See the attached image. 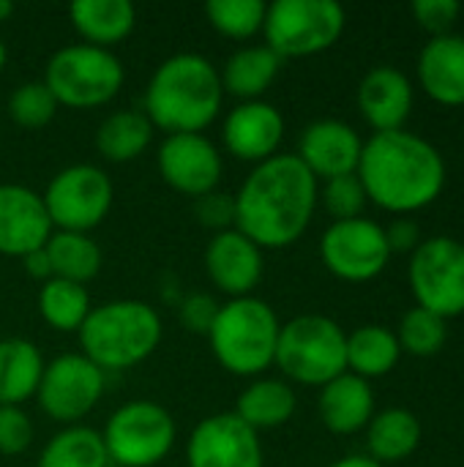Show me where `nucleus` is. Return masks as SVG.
Segmentation results:
<instances>
[{"mask_svg": "<svg viewBox=\"0 0 464 467\" xmlns=\"http://www.w3.org/2000/svg\"><path fill=\"white\" fill-rule=\"evenodd\" d=\"M320 197L317 178L295 153L257 164L235 194V230L260 249H284L312 224Z\"/></svg>", "mask_w": 464, "mask_h": 467, "instance_id": "f257e3e1", "label": "nucleus"}, {"mask_svg": "<svg viewBox=\"0 0 464 467\" xmlns=\"http://www.w3.org/2000/svg\"><path fill=\"white\" fill-rule=\"evenodd\" d=\"M366 200L388 213H416L432 205L446 186L440 150L405 129L372 134L356 170Z\"/></svg>", "mask_w": 464, "mask_h": 467, "instance_id": "f03ea898", "label": "nucleus"}, {"mask_svg": "<svg viewBox=\"0 0 464 467\" xmlns=\"http://www.w3.org/2000/svg\"><path fill=\"white\" fill-rule=\"evenodd\" d=\"M222 74L197 52L167 57L145 88V115L167 134H202L222 112Z\"/></svg>", "mask_w": 464, "mask_h": 467, "instance_id": "7ed1b4c3", "label": "nucleus"}, {"mask_svg": "<svg viewBox=\"0 0 464 467\" xmlns=\"http://www.w3.org/2000/svg\"><path fill=\"white\" fill-rule=\"evenodd\" d=\"M77 334L85 358H90L101 372H120L150 358L164 328L150 304L120 298L93 306Z\"/></svg>", "mask_w": 464, "mask_h": 467, "instance_id": "20e7f679", "label": "nucleus"}, {"mask_svg": "<svg viewBox=\"0 0 464 467\" xmlns=\"http://www.w3.org/2000/svg\"><path fill=\"white\" fill-rule=\"evenodd\" d=\"M279 331L282 323L273 306L263 298L243 296L222 304L208 331V342L227 372L238 378H257L273 364Z\"/></svg>", "mask_w": 464, "mask_h": 467, "instance_id": "39448f33", "label": "nucleus"}, {"mask_svg": "<svg viewBox=\"0 0 464 467\" xmlns=\"http://www.w3.org/2000/svg\"><path fill=\"white\" fill-rule=\"evenodd\" d=\"M273 364L287 380L325 386L347 372V334L325 315H301L282 326Z\"/></svg>", "mask_w": 464, "mask_h": 467, "instance_id": "423d86ee", "label": "nucleus"}, {"mask_svg": "<svg viewBox=\"0 0 464 467\" xmlns=\"http://www.w3.org/2000/svg\"><path fill=\"white\" fill-rule=\"evenodd\" d=\"M126 71L112 49L68 44L57 49L44 71V85L68 109H93L112 101L123 88Z\"/></svg>", "mask_w": 464, "mask_h": 467, "instance_id": "0eeeda50", "label": "nucleus"}, {"mask_svg": "<svg viewBox=\"0 0 464 467\" xmlns=\"http://www.w3.org/2000/svg\"><path fill=\"white\" fill-rule=\"evenodd\" d=\"M345 8L336 0H276L265 11V47L284 57H306L331 49L345 30Z\"/></svg>", "mask_w": 464, "mask_h": 467, "instance_id": "6e6552de", "label": "nucleus"}, {"mask_svg": "<svg viewBox=\"0 0 464 467\" xmlns=\"http://www.w3.org/2000/svg\"><path fill=\"white\" fill-rule=\"evenodd\" d=\"M101 438L109 462L120 467H153L172 451L178 427L167 408L150 400H131L109 416Z\"/></svg>", "mask_w": 464, "mask_h": 467, "instance_id": "1a4fd4ad", "label": "nucleus"}, {"mask_svg": "<svg viewBox=\"0 0 464 467\" xmlns=\"http://www.w3.org/2000/svg\"><path fill=\"white\" fill-rule=\"evenodd\" d=\"M112 178L96 164L63 167L41 194L55 230L90 233L112 211Z\"/></svg>", "mask_w": 464, "mask_h": 467, "instance_id": "9d476101", "label": "nucleus"}, {"mask_svg": "<svg viewBox=\"0 0 464 467\" xmlns=\"http://www.w3.org/2000/svg\"><path fill=\"white\" fill-rule=\"evenodd\" d=\"M410 290L421 309L443 320L464 315V244L449 235L421 241L407 268Z\"/></svg>", "mask_w": 464, "mask_h": 467, "instance_id": "9b49d317", "label": "nucleus"}, {"mask_svg": "<svg viewBox=\"0 0 464 467\" xmlns=\"http://www.w3.org/2000/svg\"><path fill=\"white\" fill-rule=\"evenodd\" d=\"M107 372L82 353H63L44 367L36 400L38 408L66 427L79 424L104 397Z\"/></svg>", "mask_w": 464, "mask_h": 467, "instance_id": "f8f14e48", "label": "nucleus"}, {"mask_svg": "<svg viewBox=\"0 0 464 467\" xmlns=\"http://www.w3.org/2000/svg\"><path fill=\"white\" fill-rule=\"evenodd\" d=\"M325 268L345 282H369L380 276L391 260L386 230L372 219L334 222L320 238Z\"/></svg>", "mask_w": 464, "mask_h": 467, "instance_id": "ddd939ff", "label": "nucleus"}, {"mask_svg": "<svg viewBox=\"0 0 464 467\" xmlns=\"http://www.w3.org/2000/svg\"><path fill=\"white\" fill-rule=\"evenodd\" d=\"M189 467H265L263 443L235 413L202 419L186 443Z\"/></svg>", "mask_w": 464, "mask_h": 467, "instance_id": "4468645a", "label": "nucleus"}, {"mask_svg": "<svg viewBox=\"0 0 464 467\" xmlns=\"http://www.w3.org/2000/svg\"><path fill=\"white\" fill-rule=\"evenodd\" d=\"M156 161L164 183L194 200L216 192L224 175L222 153L205 134H167Z\"/></svg>", "mask_w": 464, "mask_h": 467, "instance_id": "2eb2a0df", "label": "nucleus"}, {"mask_svg": "<svg viewBox=\"0 0 464 467\" xmlns=\"http://www.w3.org/2000/svg\"><path fill=\"white\" fill-rule=\"evenodd\" d=\"M361 150H364V140L350 123L323 118L301 131L295 156L317 181L320 178L331 181L339 175H353L358 170Z\"/></svg>", "mask_w": 464, "mask_h": 467, "instance_id": "dca6fc26", "label": "nucleus"}, {"mask_svg": "<svg viewBox=\"0 0 464 467\" xmlns=\"http://www.w3.org/2000/svg\"><path fill=\"white\" fill-rule=\"evenodd\" d=\"M55 233L41 194L22 183H0V254L25 257Z\"/></svg>", "mask_w": 464, "mask_h": 467, "instance_id": "f3484780", "label": "nucleus"}, {"mask_svg": "<svg viewBox=\"0 0 464 467\" xmlns=\"http://www.w3.org/2000/svg\"><path fill=\"white\" fill-rule=\"evenodd\" d=\"M222 137H224V148L235 159L263 164L276 156L284 140V118L273 104L263 99L241 101L227 112Z\"/></svg>", "mask_w": 464, "mask_h": 467, "instance_id": "a211bd4d", "label": "nucleus"}, {"mask_svg": "<svg viewBox=\"0 0 464 467\" xmlns=\"http://www.w3.org/2000/svg\"><path fill=\"white\" fill-rule=\"evenodd\" d=\"M205 271L216 290L230 298L252 296L263 279V249L241 230H222L205 249Z\"/></svg>", "mask_w": 464, "mask_h": 467, "instance_id": "6ab92c4d", "label": "nucleus"}, {"mask_svg": "<svg viewBox=\"0 0 464 467\" xmlns=\"http://www.w3.org/2000/svg\"><path fill=\"white\" fill-rule=\"evenodd\" d=\"M358 109L375 134L399 131L413 109L410 79L394 66H375L358 85Z\"/></svg>", "mask_w": 464, "mask_h": 467, "instance_id": "aec40b11", "label": "nucleus"}, {"mask_svg": "<svg viewBox=\"0 0 464 467\" xmlns=\"http://www.w3.org/2000/svg\"><path fill=\"white\" fill-rule=\"evenodd\" d=\"M418 82L443 107H464V36L429 38L418 55Z\"/></svg>", "mask_w": 464, "mask_h": 467, "instance_id": "412c9836", "label": "nucleus"}, {"mask_svg": "<svg viewBox=\"0 0 464 467\" xmlns=\"http://www.w3.org/2000/svg\"><path fill=\"white\" fill-rule=\"evenodd\" d=\"M320 419L334 435H356L375 416V394L369 380L345 372L320 389L317 400Z\"/></svg>", "mask_w": 464, "mask_h": 467, "instance_id": "4be33fe9", "label": "nucleus"}, {"mask_svg": "<svg viewBox=\"0 0 464 467\" xmlns=\"http://www.w3.org/2000/svg\"><path fill=\"white\" fill-rule=\"evenodd\" d=\"M74 30L82 36V44L112 49L134 30L137 11L129 0H77L68 5Z\"/></svg>", "mask_w": 464, "mask_h": 467, "instance_id": "5701e85b", "label": "nucleus"}, {"mask_svg": "<svg viewBox=\"0 0 464 467\" xmlns=\"http://www.w3.org/2000/svg\"><path fill=\"white\" fill-rule=\"evenodd\" d=\"M44 367V356L30 339H0V405L22 408V402L36 397Z\"/></svg>", "mask_w": 464, "mask_h": 467, "instance_id": "b1692460", "label": "nucleus"}, {"mask_svg": "<svg viewBox=\"0 0 464 467\" xmlns=\"http://www.w3.org/2000/svg\"><path fill=\"white\" fill-rule=\"evenodd\" d=\"M295 408H298V400L290 383L276 380V378H257L241 391L232 413L246 427L260 432V430H273V427L287 424L295 416Z\"/></svg>", "mask_w": 464, "mask_h": 467, "instance_id": "393cba45", "label": "nucleus"}, {"mask_svg": "<svg viewBox=\"0 0 464 467\" xmlns=\"http://www.w3.org/2000/svg\"><path fill=\"white\" fill-rule=\"evenodd\" d=\"M421 443V421L405 408H386L366 424L369 457L380 465H394L407 460Z\"/></svg>", "mask_w": 464, "mask_h": 467, "instance_id": "a878e982", "label": "nucleus"}, {"mask_svg": "<svg viewBox=\"0 0 464 467\" xmlns=\"http://www.w3.org/2000/svg\"><path fill=\"white\" fill-rule=\"evenodd\" d=\"M279 68H282V57L265 44L241 47L227 57L224 68L219 71L222 88L238 96L241 101H257L273 85Z\"/></svg>", "mask_w": 464, "mask_h": 467, "instance_id": "bb28decb", "label": "nucleus"}, {"mask_svg": "<svg viewBox=\"0 0 464 467\" xmlns=\"http://www.w3.org/2000/svg\"><path fill=\"white\" fill-rule=\"evenodd\" d=\"M150 142H153V123L139 109L109 112L96 131V148L112 164H123L142 156Z\"/></svg>", "mask_w": 464, "mask_h": 467, "instance_id": "cd10ccee", "label": "nucleus"}, {"mask_svg": "<svg viewBox=\"0 0 464 467\" xmlns=\"http://www.w3.org/2000/svg\"><path fill=\"white\" fill-rule=\"evenodd\" d=\"M399 339L386 326L369 323L347 334V372L364 380L388 375L399 364Z\"/></svg>", "mask_w": 464, "mask_h": 467, "instance_id": "c85d7f7f", "label": "nucleus"}, {"mask_svg": "<svg viewBox=\"0 0 464 467\" xmlns=\"http://www.w3.org/2000/svg\"><path fill=\"white\" fill-rule=\"evenodd\" d=\"M44 252L49 257L52 276L77 282V285H88L90 279H96V274L101 271V260H104L98 244L88 233L55 230L49 241L44 244Z\"/></svg>", "mask_w": 464, "mask_h": 467, "instance_id": "c756f323", "label": "nucleus"}, {"mask_svg": "<svg viewBox=\"0 0 464 467\" xmlns=\"http://www.w3.org/2000/svg\"><path fill=\"white\" fill-rule=\"evenodd\" d=\"M90 309H93V304H90V293L85 285L52 276L38 290V315L44 317V323L49 328H55L60 334L79 331L82 323L88 320Z\"/></svg>", "mask_w": 464, "mask_h": 467, "instance_id": "7c9ffc66", "label": "nucleus"}, {"mask_svg": "<svg viewBox=\"0 0 464 467\" xmlns=\"http://www.w3.org/2000/svg\"><path fill=\"white\" fill-rule=\"evenodd\" d=\"M38 467H109L101 432L74 424L60 430L38 457Z\"/></svg>", "mask_w": 464, "mask_h": 467, "instance_id": "2f4dec72", "label": "nucleus"}, {"mask_svg": "<svg viewBox=\"0 0 464 467\" xmlns=\"http://www.w3.org/2000/svg\"><path fill=\"white\" fill-rule=\"evenodd\" d=\"M397 339H399L402 353H410L416 358H429V356H438L446 348L449 328H446V320L440 315L427 312L421 306H413L402 317Z\"/></svg>", "mask_w": 464, "mask_h": 467, "instance_id": "473e14b6", "label": "nucleus"}, {"mask_svg": "<svg viewBox=\"0 0 464 467\" xmlns=\"http://www.w3.org/2000/svg\"><path fill=\"white\" fill-rule=\"evenodd\" d=\"M268 5L263 0H211L205 5L208 22L227 38H252L263 30Z\"/></svg>", "mask_w": 464, "mask_h": 467, "instance_id": "72a5a7b5", "label": "nucleus"}, {"mask_svg": "<svg viewBox=\"0 0 464 467\" xmlns=\"http://www.w3.org/2000/svg\"><path fill=\"white\" fill-rule=\"evenodd\" d=\"M57 101L52 96V90L44 85V79H30L22 82L11 99H8V115L16 126L22 129H44L46 123H52L55 112H57Z\"/></svg>", "mask_w": 464, "mask_h": 467, "instance_id": "f704fd0d", "label": "nucleus"}, {"mask_svg": "<svg viewBox=\"0 0 464 467\" xmlns=\"http://www.w3.org/2000/svg\"><path fill=\"white\" fill-rule=\"evenodd\" d=\"M317 200H323V208L334 216V222L361 219V213H364V208L369 202L356 172L325 181V186H323Z\"/></svg>", "mask_w": 464, "mask_h": 467, "instance_id": "c9c22d12", "label": "nucleus"}, {"mask_svg": "<svg viewBox=\"0 0 464 467\" xmlns=\"http://www.w3.org/2000/svg\"><path fill=\"white\" fill-rule=\"evenodd\" d=\"M33 443V421L22 408L0 405V454L16 457Z\"/></svg>", "mask_w": 464, "mask_h": 467, "instance_id": "e433bc0d", "label": "nucleus"}, {"mask_svg": "<svg viewBox=\"0 0 464 467\" xmlns=\"http://www.w3.org/2000/svg\"><path fill=\"white\" fill-rule=\"evenodd\" d=\"M413 14H416V22L427 33H432V38H438V36L451 33L454 22L462 14V5L457 0H416Z\"/></svg>", "mask_w": 464, "mask_h": 467, "instance_id": "4c0bfd02", "label": "nucleus"}, {"mask_svg": "<svg viewBox=\"0 0 464 467\" xmlns=\"http://www.w3.org/2000/svg\"><path fill=\"white\" fill-rule=\"evenodd\" d=\"M194 213L197 219L222 233V230H232L235 227V194H227V192H208L202 197L194 200Z\"/></svg>", "mask_w": 464, "mask_h": 467, "instance_id": "58836bf2", "label": "nucleus"}, {"mask_svg": "<svg viewBox=\"0 0 464 467\" xmlns=\"http://www.w3.org/2000/svg\"><path fill=\"white\" fill-rule=\"evenodd\" d=\"M219 309H222V304H219L213 296H208V293H194V296H189V298L180 304V323L186 326V331H191V334H205V337H208V331H211V326H213Z\"/></svg>", "mask_w": 464, "mask_h": 467, "instance_id": "ea45409f", "label": "nucleus"}, {"mask_svg": "<svg viewBox=\"0 0 464 467\" xmlns=\"http://www.w3.org/2000/svg\"><path fill=\"white\" fill-rule=\"evenodd\" d=\"M386 241L394 254V252H416L424 238H421V227L413 219H397L386 230Z\"/></svg>", "mask_w": 464, "mask_h": 467, "instance_id": "a19ab883", "label": "nucleus"}, {"mask_svg": "<svg viewBox=\"0 0 464 467\" xmlns=\"http://www.w3.org/2000/svg\"><path fill=\"white\" fill-rule=\"evenodd\" d=\"M22 268L27 271L30 279H38L41 285L52 279V265H49V257H46L44 246L36 249V252H30V254H25L22 257Z\"/></svg>", "mask_w": 464, "mask_h": 467, "instance_id": "79ce46f5", "label": "nucleus"}, {"mask_svg": "<svg viewBox=\"0 0 464 467\" xmlns=\"http://www.w3.org/2000/svg\"><path fill=\"white\" fill-rule=\"evenodd\" d=\"M328 467H383L380 462H375L372 457H364V454H353V457H345V460H339V462H334V465Z\"/></svg>", "mask_w": 464, "mask_h": 467, "instance_id": "37998d69", "label": "nucleus"}, {"mask_svg": "<svg viewBox=\"0 0 464 467\" xmlns=\"http://www.w3.org/2000/svg\"><path fill=\"white\" fill-rule=\"evenodd\" d=\"M14 14V3L11 0H0V22H5Z\"/></svg>", "mask_w": 464, "mask_h": 467, "instance_id": "c03bdc74", "label": "nucleus"}, {"mask_svg": "<svg viewBox=\"0 0 464 467\" xmlns=\"http://www.w3.org/2000/svg\"><path fill=\"white\" fill-rule=\"evenodd\" d=\"M5 60H8V49H5V44H3V38H0V71L5 68Z\"/></svg>", "mask_w": 464, "mask_h": 467, "instance_id": "a18cd8bd", "label": "nucleus"}]
</instances>
